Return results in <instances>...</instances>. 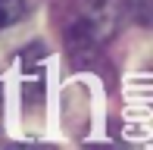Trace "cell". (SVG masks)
Segmentation results:
<instances>
[{
	"label": "cell",
	"mask_w": 153,
	"mask_h": 150,
	"mask_svg": "<svg viewBox=\"0 0 153 150\" xmlns=\"http://www.w3.org/2000/svg\"><path fill=\"white\" fill-rule=\"evenodd\" d=\"M25 10V0H0V28H10Z\"/></svg>",
	"instance_id": "cell-1"
}]
</instances>
